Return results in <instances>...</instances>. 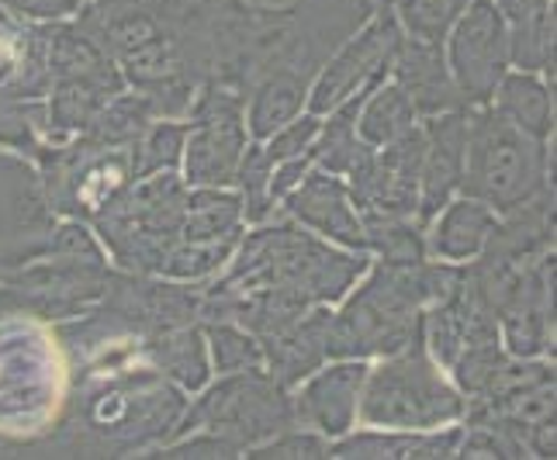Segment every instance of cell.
<instances>
[{"instance_id": "obj_1", "label": "cell", "mask_w": 557, "mask_h": 460, "mask_svg": "<svg viewBox=\"0 0 557 460\" xmlns=\"http://www.w3.org/2000/svg\"><path fill=\"white\" fill-rule=\"evenodd\" d=\"M187 401L139 357V339L119 343L73 368L60 423L32 457H149L174 439Z\"/></svg>"}, {"instance_id": "obj_24", "label": "cell", "mask_w": 557, "mask_h": 460, "mask_svg": "<svg viewBox=\"0 0 557 460\" xmlns=\"http://www.w3.org/2000/svg\"><path fill=\"white\" fill-rule=\"evenodd\" d=\"M495 212L478 198L454 195L426 225V253L444 263H468L485 249Z\"/></svg>"}, {"instance_id": "obj_35", "label": "cell", "mask_w": 557, "mask_h": 460, "mask_svg": "<svg viewBox=\"0 0 557 460\" xmlns=\"http://www.w3.org/2000/svg\"><path fill=\"white\" fill-rule=\"evenodd\" d=\"M201 333H205V343H208L211 377L249 371V368H263L260 339L249 330H243L239 322H228V319L201 322Z\"/></svg>"}, {"instance_id": "obj_4", "label": "cell", "mask_w": 557, "mask_h": 460, "mask_svg": "<svg viewBox=\"0 0 557 460\" xmlns=\"http://www.w3.org/2000/svg\"><path fill=\"white\" fill-rule=\"evenodd\" d=\"M73 368L49 322L0 312V436L11 457H32L60 423Z\"/></svg>"}, {"instance_id": "obj_9", "label": "cell", "mask_w": 557, "mask_h": 460, "mask_svg": "<svg viewBox=\"0 0 557 460\" xmlns=\"http://www.w3.org/2000/svg\"><path fill=\"white\" fill-rule=\"evenodd\" d=\"M35 170L42 181L46 204L55 219L90 222L101 208L132 181V149L98 146L87 136L66 142H46L35 152Z\"/></svg>"}, {"instance_id": "obj_34", "label": "cell", "mask_w": 557, "mask_h": 460, "mask_svg": "<svg viewBox=\"0 0 557 460\" xmlns=\"http://www.w3.org/2000/svg\"><path fill=\"white\" fill-rule=\"evenodd\" d=\"M184 139L187 122L184 119H157L132 146V177L149 174H170L184 163Z\"/></svg>"}, {"instance_id": "obj_6", "label": "cell", "mask_w": 557, "mask_h": 460, "mask_svg": "<svg viewBox=\"0 0 557 460\" xmlns=\"http://www.w3.org/2000/svg\"><path fill=\"white\" fill-rule=\"evenodd\" d=\"M468 401L457 391L450 374L430 357L419 333L392 357H377L368 368L357 426L381 430H440L465 419Z\"/></svg>"}, {"instance_id": "obj_3", "label": "cell", "mask_w": 557, "mask_h": 460, "mask_svg": "<svg viewBox=\"0 0 557 460\" xmlns=\"http://www.w3.org/2000/svg\"><path fill=\"white\" fill-rule=\"evenodd\" d=\"M371 266V253L343 249L309 233L305 225L274 212L260 225H246L233 257L211 284L228 295L277 291L301 295L312 304H336L357 284V277Z\"/></svg>"}, {"instance_id": "obj_39", "label": "cell", "mask_w": 557, "mask_h": 460, "mask_svg": "<svg viewBox=\"0 0 557 460\" xmlns=\"http://www.w3.org/2000/svg\"><path fill=\"white\" fill-rule=\"evenodd\" d=\"M243 457L249 460H325L330 457V439L315 430H305V426H292L263 444L249 447Z\"/></svg>"}, {"instance_id": "obj_10", "label": "cell", "mask_w": 557, "mask_h": 460, "mask_svg": "<svg viewBox=\"0 0 557 460\" xmlns=\"http://www.w3.org/2000/svg\"><path fill=\"white\" fill-rule=\"evenodd\" d=\"M111 271L114 263L108 257L42 253L0 277V301L38 322H66L101 298Z\"/></svg>"}, {"instance_id": "obj_42", "label": "cell", "mask_w": 557, "mask_h": 460, "mask_svg": "<svg viewBox=\"0 0 557 460\" xmlns=\"http://www.w3.org/2000/svg\"><path fill=\"white\" fill-rule=\"evenodd\" d=\"M0 8L11 11L17 22L28 25H49V22H63L73 17L81 0H0Z\"/></svg>"}, {"instance_id": "obj_43", "label": "cell", "mask_w": 557, "mask_h": 460, "mask_svg": "<svg viewBox=\"0 0 557 460\" xmlns=\"http://www.w3.org/2000/svg\"><path fill=\"white\" fill-rule=\"evenodd\" d=\"M315 163H312V152L305 149L301 157H292V160H277L274 163V174H271V201L281 204V198L287 190H295L301 184V177L309 174Z\"/></svg>"}, {"instance_id": "obj_22", "label": "cell", "mask_w": 557, "mask_h": 460, "mask_svg": "<svg viewBox=\"0 0 557 460\" xmlns=\"http://www.w3.org/2000/svg\"><path fill=\"white\" fill-rule=\"evenodd\" d=\"M460 423L440 430H381L360 426L330 444L339 460H450L457 457Z\"/></svg>"}, {"instance_id": "obj_46", "label": "cell", "mask_w": 557, "mask_h": 460, "mask_svg": "<svg viewBox=\"0 0 557 460\" xmlns=\"http://www.w3.org/2000/svg\"><path fill=\"white\" fill-rule=\"evenodd\" d=\"M0 277H4V271H0Z\"/></svg>"}, {"instance_id": "obj_21", "label": "cell", "mask_w": 557, "mask_h": 460, "mask_svg": "<svg viewBox=\"0 0 557 460\" xmlns=\"http://www.w3.org/2000/svg\"><path fill=\"white\" fill-rule=\"evenodd\" d=\"M388 76L409 94L419 119H433V114H447V111H468L450 76L447 52L440 42H422V38L401 35Z\"/></svg>"}, {"instance_id": "obj_11", "label": "cell", "mask_w": 557, "mask_h": 460, "mask_svg": "<svg viewBox=\"0 0 557 460\" xmlns=\"http://www.w3.org/2000/svg\"><path fill=\"white\" fill-rule=\"evenodd\" d=\"M181 177L187 187H233L239 157L249 142L246 94L205 80L187 111Z\"/></svg>"}, {"instance_id": "obj_20", "label": "cell", "mask_w": 557, "mask_h": 460, "mask_svg": "<svg viewBox=\"0 0 557 460\" xmlns=\"http://www.w3.org/2000/svg\"><path fill=\"white\" fill-rule=\"evenodd\" d=\"M419 125H422V166H419L416 219L422 225H430V219L460 190L465 146H468V111L433 114V119H419Z\"/></svg>"}, {"instance_id": "obj_12", "label": "cell", "mask_w": 557, "mask_h": 460, "mask_svg": "<svg viewBox=\"0 0 557 460\" xmlns=\"http://www.w3.org/2000/svg\"><path fill=\"white\" fill-rule=\"evenodd\" d=\"M398 42H401V28L395 22L392 8H374L368 22L350 38H343L330 60L319 66L315 80L309 87L305 111H312L322 119V114H330L347 98H354V94L371 90L381 80H388Z\"/></svg>"}, {"instance_id": "obj_40", "label": "cell", "mask_w": 557, "mask_h": 460, "mask_svg": "<svg viewBox=\"0 0 557 460\" xmlns=\"http://www.w3.org/2000/svg\"><path fill=\"white\" fill-rule=\"evenodd\" d=\"M149 457L152 460H236V457H243V450L236 444H228V439L219 433L190 430V433L166 439V444H160Z\"/></svg>"}, {"instance_id": "obj_16", "label": "cell", "mask_w": 557, "mask_h": 460, "mask_svg": "<svg viewBox=\"0 0 557 460\" xmlns=\"http://www.w3.org/2000/svg\"><path fill=\"white\" fill-rule=\"evenodd\" d=\"M419 166H422V125L371 152L354 177H347L350 198L363 222L374 219H416L419 212Z\"/></svg>"}, {"instance_id": "obj_45", "label": "cell", "mask_w": 557, "mask_h": 460, "mask_svg": "<svg viewBox=\"0 0 557 460\" xmlns=\"http://www.w3.org/2000/svg\"><path fill=\"white\" fill-rule=\"evenodd\" d=\"M0 457H11V444H8L4 436H0Z\"/></svg>"}, {"instance_id": "obj_18", "label": "cell", "mask_w": 557, "mask_h": 460, "mask_svg": "<svg viewBox=\"0 0 557 460\" xmlns=\"http://www.w3.org/2000/svg\"><path fill=\"white\" fill-rule=\"evenodd\" d=\"M368 368L371 360H325L298 388H292L295 423L322 433L330 444L350 433L357 426V406Z\"/></svg>"}, {"instance_id": "obj_23", "label": "cell", "mask_w": 557, "mask_h": 460, "mask_svg": "<svg viewBox=\"0 0 557 460\" xmlns=\"http://www.w3.org/2000/svg\"><path fill=\"white\" fill-rule=\"evenodd\" d=\"M330 319L333 304H312L295 325L284 333L260 343L263 350V371L292 391L298 388L312 371H319L325 360V339H330Z\"/></svg>"}, {"instance_id": "obj_31", "label": "cell", "mask_w": 557, "mask_h": 460, "mask_svg": "<svg viewBox=\"0 0 557 460\" xmlns=\"http://www.w3.org/2000/svg\"><path fill=\"white\" fill-rule=\"evenodd\" d=\"M152 122H157V114H152L146 94L125 87L122 94H114V98L98 114H94L90 125L81 132V136H87L90 142H98V146L132 149Z\"/></svg>"}, {"instance_id": "obj_28", "label": "cell", "mask_w": 557, "mask_h": 460, "mask_svg": "<svg viewBox=\"0 0 557 460\" xmlns=\"http://www.w3.org/2000/svg\"><path fill=\"white\" fill-rule=\"evenodd\" d=\"M506 122L523 128L533 139H554V87L541 73L530 70H509L498 80L492 101H488Z\"/></svg>"}, {"instance_id": "obj_2", "label": "cell", "mask_w": 557, "mask_h": 460, "mask_svg": "<svg viewBox=\"0 0 557 460\" xmlns=\"http://www.w3.org/2000/svg\"><path fill=\"white\" fill-rule=\"evenodd\" d=\"M460 277V263L419 260L381 263L357 277L330 319L325 357L330 360H377L398 353L419 333L422 309L444 298Z\"/></svg>"}, {"instance_id": "obj_17", "label": "cell", "mask_w": 557, "mask_h": 460, "mask_svg": "<svg viewBox=\"0 0 557 460\" xmlns=\"http://www.w3.org/2000/svg\"><path fill=\"white\" fill-rule=\"evenodd\" d=\"M495 322L509 357H554V249L523 266Z\"/></svg>"}, {"instance_id": "obj_33", "label": "cell", "mask_w": 557, "mask_h": 460, "mask_svg": "<svg viewBox=\"0 0 557 460\" xmlns=\"http://www.w3.org/2000/svg\"><path fill=\"white\" fill-rule=\"evenodd\" d=\"M554 35H557V17L554 4L536 11L523 22L509 25V60L512 70H530L541 73L554 87Z\"/></svg>"}, {"instance_id": "obj_8", "label": "cell", "mask_w": 557, "mask_h": 460, "mask_svg": "<svg viewBox=\"0 0 557 460\" xmlns=\"http://www.w3.org/2000/svg\"><path fill=\"white\" fill-rule=\"evenodd\" d=\"M292 426H298L292 391L263 368H249L236 374H219V381H208L198 395H190L174 436L208 430L225 436L228 444H236L246 453L249 447Z\"/></svg>"}, {"instance_id": "obj_5", "label": "cell", "mask_w": 557, "mask_h": 460, "mask_svg": "<svg viewBox=\"0 0 557 460\" xmlns=\"http://www.w3.org/2000/svg\"><path fill=\"white\" fill-rule=\"evenodd\" d=\"M554 190V139H533L492 104L468 108V146L460 190L485 201L495 215Z\"/></svg>"}, {"instance_id": "obj_26", "label": "cell", "mask_w": 557, "mask_h": 460, "mask_svg": "<svg viewBox=\"0 0 557 460\" xmlns=\"http://www.w3.org/2000/svg\"><path fill=\"white\" fill-rule=\"evenodd\" d=\"M139 357L166 381H174L184 395H198L211 381V360L201 322L139 339Z\"/></svg>"}, {"instance_id": "obj_44", "label": "cell", "mask_w": 557, "mask_h": 460, "mask_svg": "<svg viewBox=\"0 0 557 460\" xmlns=\"http://www.w3.org/2000/svg\"><path fill=\"white\" fill-rule=\"evenodd\" d=\"M554 0H495V8L498 14L506 17V25H516V22H523V17L536 14V11H544L550 8Z\"/></svg>"}, {"instance_id": "obj_36", "label": "cell", "mask_w": 557, "mask_h": 460, "mask_svg": "<svg viewBox=\"0 0 557 460\" xmlns=\"http://www.w3.org/2000/svg\"><path fill=\"white\" fill-rule=\"evenodd\" d=\"M271 174H274V160L267 157L263 142L249 139L239 157L236 177H233L236 195L243 198L246 225H260L277 212V204L271 201Z\"/></svg>"}, {"instance_id": "obj_27", "label": "cell", "mask_w": 557, "mask_h": 460, "mask_svg": "<svg viewBox=\"0 0 557 460\" xmlns=\"http://www.w3.org/2000/svg\"><path fill=\"white\" fill-rule=\"evenodd\" d=\"M363 94H368V90L354 94V98H347L339 108H333L330 114H322V125H319L315 139L309 146L312 163L319 170H325V174H336L343 181L354 177L357 170L371 160V152H374V146H368L357 136V108L363 101Z\"/></svg>"}, {"instance_id": "obj_15", "label": "cell", "mask_w": 557, "mask_h": 460, "mask_svg": "<svg viewBox=\"0 0 557 460\" xmlns=\"http://www.w3.org/2000/svg\"><path fill=\"white\" fill-rule=\"evenodd\" d=\"M55 219L46 204L42 181L28 157L0 149V271H14L46 253Z\"/></svg>"}, {"instance_id": "obj_41", "label": "cell", "mask_w": 557, "mask_h": 460, "mask_svg": "<svg viewBox=\"0 0 557 460\" xmlns=\"http://www.w3.org/2000/svg\"><path fill=\"white\" fill-rule=\"evenodd\" d=\"M319 125H322V119H319V114H312V111L295 114V119H292V122H284V125L274 132V136H267V139H263L267 157H271L274 163H277V160L301 157V152L312 146Z\"/></svg>"}, {"instance_id": "obj_37", "label": "cell", "mask_w": 557, "mask_h": 460, "mask_svg": "<svg viewBox=\"0 0 557 460\" xmlns=\"http://www.w3.org/2000/svg\"><path fill=\"white\" fill-rule=\"evenodd\" d=\"M368 253L381 263H419L426 260V225L419 219H374L363 222Z\"/></svg>"}, {"instance_id": "obj_14", "label": "cell", "mask_w": 557, "mask_h": 460, "mask_svg": "<svg viewBox=\"0 0 557 460\" xmlns=\"http://www.w3.org/2000/svg\"><path fill=\"white\" fill-rule=\"evenodd\" d=\"M447 66L468 108L488 104L498 80L512 70L509 60V25L498 14L495 0H471L457 17L447 42Z\"/></svg>"}, {"instance_id": "obj_29", "label": "cell", "mask_w": 557, "mask_h": 460, "mask_svg": "<svg viewBox=\"0 0 557 460\" xmlns=\"http://www.w3.org/2000/svg\"><path fill=\"white\" fill-rule=\"evenodd\" d=\"M309 80L295 73H260L253 84L246 87V132L249 139L263 142L267 136L292 122L295 114L305 111L309 101Z\"/></svg>"}, {"instance_id": "obj_19", "label": "cell", "mask_w": 557, "mask_h": 460, "mask_svg": "<svg viewBox=\"0 0 557 460\" xmlns=\"http://www.w3.org/2000/svg\"><path fill=\"white\" fill-rule=\"evenodd\" d=\"M277 212L292 222L305 225L309 233L343 249H363L368 253V236H363V219L350 198V187L343 177L325 174L312 166L295 190L281 198Z\"/></svg>"}, {"instance_id": "obj_32", "label": "cell", "mask_w": 557, "mask_h": 460, "mask_svg": "<svg viewBox=\"0 0 557 460\" xmlns=\"http://www.w3.org/2000/svg\"><path fill=\"white\" fill-rule=\"evenodd\" d=\"M46 146V98H22L0 87V149L35 160Z\"/></svg>"}, {"instance_id": "obj_30", "label": "cell", "mask_w": 557, "mask_h": 460, "mask_svg": "<svg viewBox=\"0 0 557 460\" xmlns=\"http://www.w3.org/2000/svg\"><path fill=\"white\" fill-rule=\"evenodd\" d=\"M412 125H419V114L409 101V94L401 90L392 76L363 94V101L357 108V136L368 146L377 149L384 142L406 136Z\"/></svg>"}, {"instance_id": "obj_38", "label": "cell", "mask_w": 557, "mask_h": 460, "mask_svg": "<svg viewBox=\"0 0 557 460\" xmlns=\"http://www.w3.org/2000/svg\"><path fill=\"white\" fill-rule=\"evenodd\" d=\"M468 4L471 0H395L392 14L401 35L444 46L457 17L468 11Z\"/></svg>"}, {"instance_id": "obj_25", "label": "cell", "mask_w": 557, "mask_h": 460, "mask_svg": "<svg viewBox=\"0 0 557 460\" xmlns=\"http://www.w3.org/2000/svg\"><path fill=\"white\" fill-rule=\"evenodd\" d=\"M0 87L22 98H46L49 66H46V28L17 22L0 8Z\"/></svg>"}, {"instance_id": "obj_7", "label": "cell", "mask_w": 557, "mask_h": 460, "mask_svg": "<svg viewBox=\"0 0 557 460\" xmlns=\"http://www.w3.org/2000/svg\"><path fill=\"white\" fill-rule=\"evenodd\" d=\"M187 184L177 170L136 177L90 219L108 260L128 274H157L181 243Z\"/></svg>"}, {"instance_id": "obj_13", "label": "cell", "mask_w": 557, "mask_h": 460, "mask_svg": "<svg viewBox=\"0 0 557 460\" xmlns=\"http://www.w3.org/2000/svg\"><path fill=\"white\" fill-rule=\"evenodd\" d=\"M201 284L128 274L114 266L98 304L132 339H146L166 330H181V325H195L201 312Z\"/></svg>"}]
</instances>
